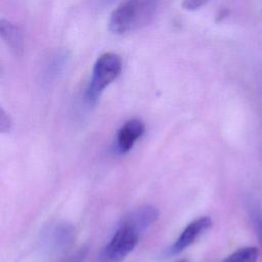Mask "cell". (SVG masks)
Instances as JSON below:
<instances>
[{"label":"cell","instance_id":"cell-1","mask_svg":"<svg viewBox=\"0 0 262 262\" xmlns=\"http://www.w3.org/2000/svg\"><path fill=\"white\" fill-rule=\"evenodd\" d=\"M122 71V59L114 52L101 54L95 61L89 84L86 89V99L94 103L103 90L114 82Z\"/></svg>","mask_w":262,"mask_h":262},{"label":"cell","instance_id":"cell-2","mask_svg":"<svg viewBox=\"0 0 262 262\" xmlns=\"http://www.w3.org/2000/svg\"><path fill=\"white\" fill-rule=\"evenodd\" d=\"M139 232L133 227L121 223L102 252L103 262H121L136 247Z\"/></svg>","mask_w":262,"mask_h":262},{"label":"cell","instance_id":"cell-3","mask_svg":"<svg viewBox=\"0 0 262 262\" xmlns=\"http://www.w3.org/2000/svg\"><path fill=\"white\" fill-rule=\"evenodd\" d=\"M141 9L140 0H125L110 15L108 29L114 34L128 32L136 23Z\"/></svg>","mask_w":262,"mask_h":262},{"label":"cell","instance_id":"cell-4","mask_svg":"<svg viewBox=\"0 0 262 262\" xmlns=\"http://www.w3.org/2000/svg\"><path fill=\"white\" fill-rule=\"evenodd\" d=\"M212 225L210 217L203 216L186 225L180 235L177 237L175 243L170 249L171 254H177L185 250L187 247L192 245L205 231H207Z\"/></svg>","mask_w":262,"mask_h":262},{"label":"cell","instance_id":"cell-5","mask_svg":"<svg viewBox=\"0 0 262 262\" xmlns=\"http://www.w3.org/2000/svg\"><path fill=\"white\" fill-rule=\"evenodd\" d=\"M144 124L138 119H131L127 121L119 130L117 134V149L120 154L130 151L136 142L144 133Z\"/></svg>","mask_w":262,"mask_h":262},{"label":"cell","instance_id":"cell-6","mask_svg":"<svg viewBox=\"0 0 262 262\" xmlns=\"http://www.w3.org/2000/svg\"><path fill=\"white\" fill-rule=\"evenodd\" d=\"M159 217V211L157 208L145 205L131 211L126 215L121 223L127 224L137 230L139 233L148 228Z\"/></svg>","mask_w":262,"mask_h":262},{"label":"cell","instance_id":"cell-7","mask_svg":"<svg viewBox=\"0 0 262 262\" xmlns=\"http://www.w3.org/2000/svg\"><path fill=\"white\" fill-rule=\"evenodd\" d=\"M0 35L4 43L15 53L19 54L23 51V35L17 26L9 20H0Z\"/></svg>","mask_w":262,"mask_h":262},{"label":"cell","instance_id":"cell-8","mask_svg":"<svg viewBox=\"0 0 262 262\" xmlns=\"http://www.w3.org/2000/svg\"><path fill=\"white\" fill-rule=\"evenodd\" d=\"M258 255L256 247H244L231 253L222 262H257Z\"/></svg>","mask_w":262,"mask_h":262},{"label":"cell","instance_id":"cell-9","mask_svg":"<svg viewBox=\"0 0 262 262\" xmlns=\"http://www.w3.org/2000/svg\"><path fill=\"white\" fill-rule=\"evenodd\" d=\"M210 0H183L182 1V7L185 10L193 11V10L199 9L200 7H202L203 5H205Z\"/></svg>","mask_w":262,"mask_h":262},{"label":"cell","instance_id":"cell-10","mask_svg":"<svg viewBox=\"0 0 262 262\" xmlns=\"http://www.w3.org/2000/svg\"><path fill=\"white\" fill-rule=\"evenodd\" d=\"M87 248H81L75 254H73L66 262H83L87 256Z\"/></svg>","mask_w":262,"mask_h":262},{"label":"cell","instance_id":"cell-11","mask_svg":"<svg viewBox=\"0 0 262 262\" xmlns=\"http://www.w3.org/2000/svg\"><path fill=\"white\" fill-rule=\"evenodd\" d=\"M11 126L10 120L8 118V116L5 114V112L3 110H1V115H0V130L2 133L7 132L9 130Z\"/></svg>","mask_w":262,"mask_h":262},{"label":"cell","instance_id":"cell-12","mask_svg":"<svg viewBox=\"0 0 262 262\" xmlns=\"http://www.w3.org/2000/svg\"><path fill=\"white\" fill-rule=\"evenodd\" d=\"M256 224H257V226H258V228H259V234L261 235V238H262V220H258V218H257V222H256Z\"/></svg>","mask_w":262,"mask_h":262},{"label":"cell","instance_id":"cell-13","mask_svg":"<svg viewBox=\"0 0 262 262\" xmlns=\"http://www.w3.org/2000/svg\"><path fill=\"white\" fill-rule=\"evenodd\" d=\"M150 1H155V0H150Z\"/></svg>","mask_w":262,"mask_h":262}]
</instances>
